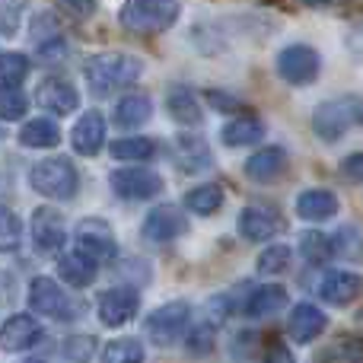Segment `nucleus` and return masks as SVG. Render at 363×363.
<instances>
[{"label":"nucleus","instance_id":"39448f33","mask_svg":"<svg viewBox=\"0 0 363 363\" xmlns=\"http://www.w3.org/2000/svg\"><path fill=\"white\" fill-rule=\"evenodd\" d=\"M188 319H191V306L185 300H172L166 306L153 309L147 319V338L157 347H172L185 338L188 332Z\"/></svg>","mask_w":363,"mask_h":363},{"label":"nucleus","instance_id":"9d476101","mask_svg":"<svg viewBox=\"0 0 363 363\" xmlns=\"http://www.w3.org/2000/svg\"><path fill=\"white\" fill-rule=\"evenodd\" d=\"M138 309H140V294L134 287H108L106 294H99V303H96L99 322L108 328L131 322L138 315Z\"/></svg>","mask_w":363,"mask_h":363},{"label":"nucleus","instance_id":"6e6552de","mask_svg":"<svg viewBox=\"0 0 363 363\" xmlns=\"http://www.w3.org/2000/svg\"><path fill=\"white\" fill-rule=\"evenodd\" d=\"M108 185H112V191L118 194L121 201H153L160 191H163V176L153 169H118L112 172V179H108Z\"/></svg>","mask_w":363,"mask_h":363},{"label":"nucleus","instance_id":"f257e3e1","mask_svg":"<svg viewBox=\"0 0 363 363\" xmlns=\"http://www.w3.org/2000/svg\"><path fill=\"white\" fill-rule=\"evenodd\" d=\"M140 74H144V61L125 51H99L83 64V80L93 96H108L112 89L131 86L140 80Z\"/></svg>","mask_w":363,"mask_h":363},{"label":"nucleus","instance_id":"f03ea898","mask_svg":"<svg viewBox=\"0 0 363 363\" xmlns=\"http://www.w3.org/2000/svg\"><path fill=\"white\" fill-rule=\"evenodd\" d=\"M179 13H182L179 0H128V4L121 6L118 19L128 32H138V35H160V32L176 26Z\"/></svg>","mask_w":363,"mask_h":363},{"label":"nucleus","instance_id":"7c9ffc66","mask_svg":"<svg viewBox=\"0 0 363 363\" xmlns=\"http://www.w3.org/2000/svg\"><path fill=\"white\" fill-rule=\"evenodd\" d=\"M176 150H179V163L185 172H198L207 169V147L194 138H179L176 140Z\"/></svg>","mask_w":363,"mask_h":363},{"label":"nucleus","instance_id":"4be33fe9","mask_svg":"<svg viewBox=\"0 0 363 363\" xmlns=\"http://www.w3.org/2000/svg\"><path fill=\"white\" fill-rule=\"evenodd\" d=\"M57 274H61V281L70 284V287H89V284L96 281V274H99V268H96V262L89 255H83V252H67V255H61V262H57Z\"/></svg>","mask_w":363,"mask_h":363},{"label":"nucleus","instance_id":"c9c22d12","mask_svg":"<svg viewBox=\"0 0 363 363\" xmlns=\"http://www.w3.org/2000/svg\"><path fill=\"white\" fill-rule=\"evenodd\" d=\"M96 354V338L93 335H74L64 341V357L74 363H89Z\"/></svg>","mask_w":363,"mask_h":363},{"label":"nucleus","instance_id":"f3484780","mask_svg":"<svg viewBox=\"0 0 363 363\" xmlns=\"http://www.w3.org/2000/svg\"><path fill=\"white\" fill-rule=\"evenodd\" d=\"M70 144H74V150L80 157H96L102 150V144H106V118H102V112L93 108V112L83 115L74 125V131H70Z\"/></svg>","mask_w":363,"mask_h":363},{"label":"nucleus","instance_id":"0eeeda50","mask_svg":"<svg viewBox=\"0 0 363 363\" xmlns=\"http://www.w3.org/2000/svg\"><path fill=\"white\" fill-rule=\"evenodd\" d=\"M185 233H188V217H182V211L176 204H163V207H157V211H150L144 226H140V239H144L147 245H153V249L176 242Z\"/></svg>","mask_w":363,"mask_h":363},{"label":"nucleus","instance_id":"f704fd0d","mask_svg":"<svg viewBox=\"0 0 363 363\" xmlns=\"http://www.w3.org/2000/svg\"><path fill=\"white\" fill-rule=\"evenodd\" d=\"M185 347L191 357H207L213 351V325L211 322H201V325L188 328V338H185Z\"/></svg>","mask_w":363,"mask_h":363},{"label":"nucleus","instance_id":"79ce46f5","mask_svg":"<svg viewBox=\"0 0 363 363\" xmlns=\"http://www.w3.org/2000/svg\"><path fill=\"white\" fill-rule=\"evenodd\" d=\"M264 363H296V360H294V354H290V347L271 345V351H268V357H264Z\"/></svg>","mask_w":363,"mask_h":363},{"label":"nucleus","instance_id":"a18cd8bd","mask_svg":"<svg viewBox=\"0 0 363 363\" xmlns=\"http://www.w3.org/2000/svg\"><path fill=\"white\" fill-rule=\"evenodd\" d=\"M306 6H338V4H345V0H303Z\"/></svg>","mask_w":363,"mask_h":363},{"label":"nucleus","instance_id":"f8f14e48","mask_svg":"<svg viewBox=\"0 0 363 363\" xmlns=\"http://www.w3.org/2000/svg\"><path fill=\"white\" fill-rule=\"evenodd\" d=\"M32 245L38 255H57L64 249V217L55 207H35L32 213Z\"/></svg>","mask_w":363,"mask_h":363},{"label":"nucleus","instance_id":"b1692460","mask_svg":"<svg viewBox=\"0 0 363 363\" xmlns=\"http://www.w3.org/2000/svg\"><path fill=\"white\" fill-rule=\"evenodd\" d=\"M262 138H264V121L252 118V115H239V118H233L220 131V140L226 147H249V144H258Z\"/></svg>","mask_w":363,"mask_h":363},{"label":"nucleus","instance_id":"6ab92c4d","mask_svg":"<svg viewBox=\"0 0 363 363\" xmlns=\"http://www.w3.org/2000/svg\"><path fill=\"white\" fill-rule=\"evenodd\" d=\"M341 201L335 191H328V188H309V191H303L300 198H296V213H300L303 220H313V223H322V220H332L335 213H338Z\"/></svg>","mask_w":363,"mask_h":363},{"label":"nucleus","instance_id":"dca6fc26","mask_svg":"<svg viewBox=\"0 0 363 363\" xmlns=\"http://www.w3.org/2000/svg\"><path fill=\"white\" fill-rule=\"evenodd\" d=\"M287 150L284 147H264V150L252 153L249 160H245V176L252 182H258V185H268V182H277L287 172Z\"/></svg>","mask_w":363,"mask_h":363},{"label":"nucleus","instance_id":"7ed1b4c3","mask_svg":"<svg viewBox=\"0 0 363 363\" xmlns=\"http://www.w3.org/2000/svg\"><path fill=\"white\" fill-rule=\"evenodd\" d=\"M29 185L38 194L55 201H74L77 188H80V176H77L74 163L67 157H48L42 163L32 166L29 172Z\"/></svg>","mask_w":363,"mask_h":363},{"label":"nucleus","instance_id":"1a4fd4ad","mask_svg":"<svg viewBox=\"0 0 363 363\" xmlns=\"http://www.w3.org/2000/svg\"><path fill=\"white\" fill-rule=\"evenodd\" d=\"M29 306L35 315H48V319H57V322L74 319V306H70L67 294L51 277H35L29 284Z\"/></svg>","mask_w":363,"mask_h":363},{"label":"nucleus","instance_id":"aec40b11","mask_svg":"<svg viewBox=\"0 0 363 363\" xmlns=\"http://www.w3.org/2000/svg\"><path fill=\"white\" fill-rule=\"evenodd\" d=\"M360 294V277L354 271H332L325 274V281L319 284V296L328 306H347Z\"/></svg>","mask_w":363,"mask_h":363},{"label":"nucleus","instance_id":"9b49d317","mask_svg":"<svg viewBox=\"0 0 363 363\" xmlns=\"http://www.w3.org/2000/svg\"><path fill=\"white\" fill-rule=\"evenodd\" d=\"M77 249H80L83 255L93 258L96 264H99V262H108V258H115L118 245H115L112 226H108L102 217H86L80 226H77Z\"/></svg>","mask_w":363,"mask_h":363},{"label":"nucleus","instance_id":"58836bf2","mask_svg":"<svg viewBox=\"0 0 363 363\" xmlns=\"http://www.w3.org/2000/svg\"><path fill=\"white\" fill-rule=\"evenodd\" d=\"M61 35V23H57L51 13H38L35 19H32V38L35 42H48V38Z\"/></svg>","mask_w":363,"mask_h":363},{"label":"nucleus","instance_id":"37998d69","mask_svg":"<svg viewBox=\"0 0 363 363\" xmlns=\"http://www.w3.org/2000/svg\"><path fill=\"white\" fill-rule=\"evenodd\" d=\"M341 169H345V176L351 182H360V153H351V157L341 163Z\"/></svg>","mask_w":363,"mask_h":363},{"label":"nucleus","instance_id":"412c9836","mask_svg":"<svg viewBox=\"0 0 363 363\" xmlns=\"http://www.w3.org/2000/svg\"><path fill=\"white\" fill-rule=\"evenodd\" d=\"M287 306V290L281 284H264V287H255L245 300V315L252 319H268V315L281 313Z\"/></svg>","mask_w":363,"mask_h":363},{"label":"nucleus","instance_id":"4c0bfd02","mask_svg":"<svg viewBox=\"0 0 363 363\" xmlns=\"http://www.w3.org/2000/svg\"><path fill=\"white\" fill-rule=\"evenodd\" d=\"M26 115V96L19 89H0V118L19 121Z\"/></svg>","mask_w":363,"mask_h":363},{"label":"nucleus","instance_id":"5701e85b","mask_svg":"<svg viewBox=\"0 0 363 363\" xmlns=\"http://www.w3.org/2000/svg\"><path fill=\"white\" fill-rule=\"evenodd\" d=\"M153 115V102L147 93H134V96H125V99L115 106V125L131 131V128H140L147 125Z\"/></svg>","mask_w":363,"mask_h":363},{"label":"nucleus","instance_id":"ddd939ff","mask_svg":"<svg viewBox=\"0 0 363 363\" xmlns=\"http://www.w3.org/2000/svg\"><path fill=\"white\" fill-rule=\"evenodd\" d=\"M35 102L45 108V112L55 115H67L80 106V93L74 89L70 80H61V77H48L35 86Z\"/></svg>","mask_w":363,"mask_h":363},{"label":"nucleus","instance_id":"bb28decb","mask_svg":"<svg viewBox=\"0 0 363 363\" xmlns=\"http://www.w3.org/2000/svg\"><path fill=\"white\" fill-rule=\"evenodd\" d=\"M185 207L198 217H207V213L220 211L223 207V188L220 185H198L185 194Z\"/></svg>","mask_w":363,"mask_h":363},{"label":"nucleus","instance_id":"a211bd4d","mask_svg":"<svg viewBox=\"0 0 363 363\" xmlns=\"http://www.w3.org/2000/svg\"><path fill=\"white\" fill-rule=\"evenodd\" d=\"M239 233L249 242H268L281 233V220L274 211H264V207H242L239 211Z\"/></svg>","mask_w":363,"mask_h":363},{"label":"nucleus","instance_id":"393cba45","mask_svg":"<svg viewBox=\"0 0 363 363\" xmlns=\"http://www.w3.org/2000/svg\"><path fill=\"white\" fill-rule=\"evenodd\" d=\"M19 144L32 147V150H51V147L61 144V128H57L51 118L26 121L23 131H19Z\"/></svg>","mask_w":363,"mask_h":363},{"label":"nucleus","instance_id":"20e7f679","mask_svg":"<svg viewBox=\"0 0 363 363\" xmlns=\"http://www.w3.org/2000/svg\"><path fill=\"white\" fill-rule=\"evenodd\" d=\"M360 115H363L360 99L354 93H347V96H338V99L322 102L313 115V128L325 144H335V140H341L351 128L360 125Z\"/></svg>","mask_w":363,"mask_h":363},{"label":"nucleus","instance_id":"473e14b6","mask_svg":"<svg viewBox=\"0 0 363 363\" xmlns=\"http://www.w3.org/2000/svg\"><path fill=\"white\" fill-rule=\"evenodd\" d=\"M258 271L268 277H277L284 271H290V249L287 245H268V249L258 255Z\"/></svg>","mask_w":363,"mask_h":363},{"label":"nucleus","instance_id":"2f4dec72","mask_svg":"<svg viewBox=\"0 0 363 363\" xmlns=\"http://www.w3.org/2000/svg\"><path fill=\"white\" fill-rule=\"evenodd\" d=\"M300 249L309 264H325L328 258H332V239L322 236V233H303Z\"/></svg>","mask_w":363,"mask_h":363},{"label":"nucleus","instance_id":"c85d7f7f","mask_svg":"<svg viewBox=\"0 0 363 363\" xmlns=\"http://www.w3.org/2000/svg\"><path fill=\"white\" fill-rule=\"evenodd\" d=\"M102 363H144V345L138 338H118L102 351Z\"/></svg>","mask_w":363,"mask_h":363},{"label":"nucleus","instance_id":"a878e982","mask_svg":"<svg viewBox=\"0 0 363 363\" xmlns=\"http://www.w3.org/2000/svg\"><path fill=\"white\" fill-rule=\"evenodd\" d=\"M166 108H169V115L179 121V125H201V106H198V99H194L188 89H182V86H176L169 93V99H166Z\"/></svg>","mask_w":363,"mask_h":363},{"label":"nucleus","instance_id":"423d86ee","mask_svg":"<svg viewBox=\"0 0 363 363\" xmlns=\"http://www.w3.org/2000/svg\"><path fill=\"white\" fill-rule=\"evenodd\" d=\"M319 70H322V57L309 45H287L277 55V74L290 86H309L319 77Z\"/></svg>","mask_w":363,"mask_h":363},{"label":"nucleus","instance_id":"4468645a","mask_svg":"<svg viewBox=\"0 0 363 363\" xmlns=\"http://www.w3.org/2000/svg\"><path fill=\"white\" fill-rule=\"evenodd\" d=\"M325 325H328L325 313H322L319 306H313V303H296V306L290 309L287 332L296 345H309V341H315L322 332H325Z\"/></svg>","mask_w":363,"mask_h":363},{"label":"nucleus","instance_id":"c756f323","mask_svg":"<svg viewBox=\"0 0 363 363\" xmlns=\"http://www.w3.org/2000/svg\"><path fill=\"white\" fill-rule=\"evenodd\" d=\"M115 160H150L157 157V144L150 138H121L112 144Z\"/></svg>","mask_w":363,"mask_h":363},{"label":"nucleus","instance_id":"ea45409f","mask_svg":"<svg viewBox=\"0 0 363 363\" xmlns=\"http://www.w3.org/2000/svg\"><path fill=\"white\" fill-rule=\"evenodd\" d=\"M207 102H211V106L217 108V112H223V115L239 112V108H242V102H239L236 96L223 93V89H207Z\"/></svg>","mask_w":363,"mask_h":363},{"label":"nucleus","instance_id":"e433bc0d","mask_svg":"<svg viewBox=\"0 0 363 363\" xmlns=\"http://www.w3.org/2000/svg\"><path fill=\"white\" fill-rule=\"evenodd\" d=\"M26 0H0V35H16Z\"/></svg>","mask_w":363,"mask_h":363},{"label":"nucleus","instance_id":"c03bdc74","mask_svg":"<svg viewBox=\"0 0 363 363\" xmlns=\"http://www.w3.org/2000/svg\"><path fill=\"white\" fill-rule=\"evenodd\" d=\"M64 4H67L74 13H80V16H93L96 6H99L96 0H64Z\"/></svg>","mask_w":363,"mask_h":363},{"label":"nucleus","instance_id":"72a5a7b5","mask_svg":"<svg viewBox=\"0 0 363 363\" xmlns=\"http://www.w3.org/2000/svg\"><path fill=\"white\" fill-rule=\"evenodd\" d=\"M19 236H23V223H19V217L10 211V207L0 204V252L16 249Z\"/></svg>","mask_w":363,"mask_h":363},{"label":"nucleus","instance_id":"cd10ccee","mask_svg":"<svg viewBox=\"0 0 363 363\" xmlns=\"http://www.w3.org/2000/svg\"><path fill=\"white\" fill-rule=\"evenodd\" d=\"M26 77H29V57L19 51L0 55V89H16Z\"/></svg>","mask_w":363,"mask_h":363},{"label":"nucleus","instance_id":"a19ab883","mask_svg":"<svg viewBox=\"0 0 363 363\" xmlns=\"http://www.w3.org/2000/svg\"><path fill=\"white\" fill-rule=\"evenodd\" d=\"M67 55V42H64V35H55L48 38V42H38V57L42 61H57V57Z\"/></svg>","mask_w":363,"mask_h":363},{"label":"nucleus","instance_id":"2eb2a0df","mask_svg":"<svg viewBox=\"0 0 363 363\" xmlns=\"http://www.w3.org/2000/svg\"><path fill=\"white\" fill-rule=\"evenodd\" d=\"M38 338H42V328H38V322L32 319V315H26V313L10 315V319L0 325V347L10 351V354L29 351Z\"/></svg>","mask_w":363,"mask_h":363},{"label":"nucleus","instance_id":"49530a36","mask_svg":"<svg viewBox=\"0 0 363 363\" xmlns=\"http://www.w3.org/2000/svg\"><path fill=\"white\" fill-rule=\"evenodd\" d=\"M0 140H4V131H0Z\"/></svg>","mask_w":363,"mask_h":363}]
</instances>
